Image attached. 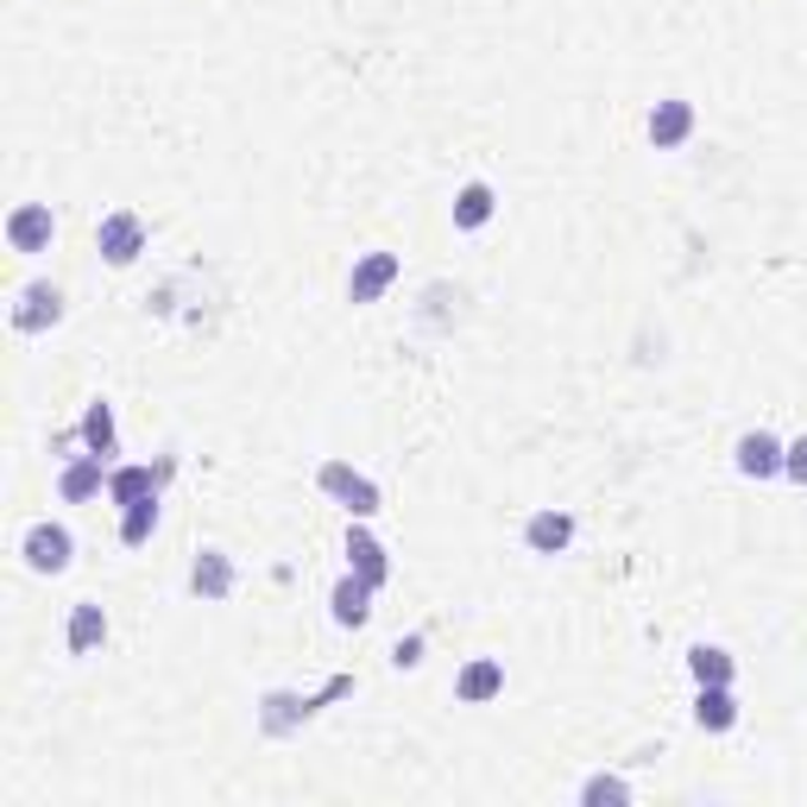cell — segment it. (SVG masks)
Returning a JSON list of instances; mask_svg holds the SVG:
<instances>
[{
	"instance_id": "obj_21",
	"label": "cell",
	"mask_w": 807,
	"mask_h": 807,
	"mask_svg": "<svg viewBox=\"0 0 807 807\" xmlns=\"http://www.w3.org/2000/svg\"><path fill=\"white\" fill-rule=\"evenodd\" d=\"M158 524V498H139V505H127V524H120V543H145Z\"/></svg>"
},
{
	"instance_id": "obj_2",
	"label": "cell",
	"mask_w": 807,
	"mask_h": 807,
	"mask_svg": "<svg viewBox=\"0 0 807 807\" xmlns=\"http://www.w3.org/2000/svg\"><path fill=\"white\" fill-rule=\"evenodd\" d=\"M322 493H335L341 505H347V512H360V517L379 512V486H373V480H360L354 467H341V461H329V467H322Z\"/></svg>"
},
{
	"instance_id": "obj_13",
	"label": "cell",
	"mask_w": 807,
	"mask_h": 807,
	"mask_svg": "<svg viewBox=\"0 0 807 807\" xmlns=\"http://www.w3.org/2000/svg\"><path fill=\"white\" fill-rule=\"evenodd\" d=\"M158 473L152 467H120L114 480H108V493H114V505H139V498H152Z\"/></svg>"
},
{
	"instance_id": "obj_9",
	"label": "cell",
	"mask_w": 807,
	"mask_h": 807,
	"mask_svg": "<svg viewBox=\"0 0 807 807\" xmlns=\"http://www.w3.org/2000/svg\"><path fill=\"white\" fill-rule=\"evenodd\" d=\"M738 473H750V480H769V473H783V442L776 435H745L738 442Z\"/></svg>"
},
{
	"instance_id": "obj_18",
	"label": "cell",
	"mask_w": 807,
	"mask_h": 807,
	"mask_svg": "<svg viewBox=\"0 0 807 807\" xmlns=\"http://www.w3.org/2000/svg\"><path fill=\"white\" fill-rule=\"evenodd\" d=\"M190 581H196V593H209V599H228V587H234V568H228L221 555H202Z\"/></svg>"
},
{
	"instance_id": "obj_11",
	"label": "cell",
	"mask_w": 807,
	"mask_h": 807,
	"mask_svg": "<svg viewBox=\"0 0 807 807\" xmlns=\"http://www.w3.org/2000/svg\"><path fill=\"white\" fill-rule=\"evenodd\" d=\"M694 719L707 732H726L732 719H738V700H732V688H700V700H694Z\"/></svg>"
},
{
	"instance_id": "obj_5",
	"label": "cell",
	"mask_w": 807,
	"mask_h": 807,
	"mask_svg": "<svg viewBox=\"0 0 807 807\" xmlns=\"http://www.w3.org/2000/svg\"><path fill=\"white\" fill-rule=\"evenodd\" d=\"M63 315V296L51 291V284H26L20 310H13V329H26V335H39L44 322H58Z\"/></svg>"
},
{
	"instance_id": "obj_10",
	"label": "cell",
	"mask_w": 807,
	"mask_h": 807,
	"mask_svg": "<svg viewBox=\"0 0 807 807\" xmlns=\"http://www.w3.org/2000/svg\"><path fill=\"white\" fill-rule=\"evenodd\" d=\"M493 183H467L461 196H454V228H486L493 221Z\"/></svg>"
},
{
	"instance_id": "obj_7",
	"label": "cell",
	"mask_w": 807,
	"mask_h": 807,
	"mask_svg": "<svg viewBox=\"0 0 807 807\" xmlns=\"http://www.w3.org/2000/svg\"><path fill=\"white\" fill-rule=\"evenodd\" d=\"M392 278H397V253H373V259H360L354 278H347V296H354V303H373V296L385 291Z\"/></svg>"
},
{
	"instance_id": "obj_19",
	"label": "cell",
	"mask_w": 807,
	"mask_h": 807,
	"mask_svg": "<svg viewBox=\"0 0 807 807\" xmlns=\"http://www.w3.org/2000/svg\"><path fill=\"white\" fill-rule=\"evenodd\" d=\"M82 442L95 454H114V411L108 404H89V416H82Z\"/></svg>"
},
{
	"instance_id": "obj_8",
	"label": "cell",
	"mask_w": 807,
	"mask_h": 807,
	"mask_svg": "<svg viewBox=\"0 0 807 807\" xmlns=\"http://www.w3.org/2000/svg\"><path fill=\"white\" fill-rule=\"evenodd\" d=\"M688 133H694V108H688V101H656V114H650V139H656V152L682 145Z\"/></svg>"
},
{
	"instance_id": "obj_1",
	"label": "cell",
	"mask_w": 807,
	"mask_h": 807,
	"mask_svg": "<svg viewBox=\"0 0 807 807\" xmlns=\"http://www.w3.org/2000/svg\"><path fill=\"white\" fill-rule=\"evenodd\" d=\"M95 246L108 253V265H133L139 246H145V228H139V215H127V209H120V215H108L95 228Z\"/></svg>"
},
{
	"instance_id": "obj_12",
	"label": "cell",
	"mask_w": 807,
	"mask_h": 807,
	"mask_svg": "<svg viewBox=\"0 0 807 807\" xmlns=\"http://www.w3.org/2000/svg\"><path fill=\"white\" fill-rule=\"evenodd\" d=\"M101 637H108V618H101V606H77V612H70V650H77V656H89Z\"/></svg>"
},
{
	"instance_id": "obj_17",
	"label": "cell",
	"mask_w": 807,
	"mask_h": 807,
	"mask_svg": "<svg viewBox=\"0 0 807 807\" xmlns=\"http://www.w3.org/2000/svg\"><path fill=\"white\" fill-rule=\"evenodd\" d=\"M498 688H505V669H498V663H473V669L461 675V700H493Z\"/></svg>"
},
{
	"instance_id": "obj_6",
	"label": "cell",
	"mask_w": 807,
	"mask_h": 807,
	"mask_svg": "<svg viewBox=\"0 0 807 807\" xmlns=\"http://www.w3.org/2000/svg\"><path fill=\"white\" fill-rule=\"evenodd\" d=\"M574 536V517L568 512H536L531 524H524V543H531L536 555H562Z\"/></svg>"
},
{
	"instance_id": "obj_20",
	"label": "cell",
	"mask_w": 807,
	"mask_h": 807,
	"mask_svg": "<svg viewBox=\"0 0 807 807\" xmlns=\"http://www.w3.org/2000/svg\"><path fill=\"white\" fill-rule=\"evenodd\" d=\"M95 486H101V454H89V461H77L63 473V498H89Z\"/></svg>"
},
{
	"instance_id": "obj_15",
	"label": "cell",
	"mask_w": 807,
	"mask_h": 807,
	"mask_svg": "<svg viewBox=\"0 0 807 807\" xmlns=\"http://www.w3.org/2000/svg\"><path fill=\"white\" fill-rule=\"evenodd\" d=\"M366 593H373V581H341L335 587V618L341 625H366V612H373L366 606Z\"/></svg>"
},
{
	"instance_id": "obj_3",
	"label": "cell",
	"mask_w": 807,
	"mask_h": 807,
	"mask_svg": "<svg viewBox=\"0 0 807 807\" xmlns=\"http://www.w3.org/2000/svg\"><path fill=\"white\" fill-rule=\"evenodd\" d=\"M26 562L39 574L70 568V531H63V524H32V531H26Z\"/></svg>"
},
{
	"instance_id": "obj_14",
	"label": "cell",
	"mask_w": 807,
	"mask_h": 807,
	"mask_svg": "<svg viewBox=\"0 0 807 807\" xmlns=\"http://www.w3.org/2000/svg\"><path fill=\"white\" fill-rule=\"evenodd\" d=\"M347 555H354V568H360V581H373V587H385V555H379V543L366 531H354L347 536Z\"/></svg>"
},
{
	"instance_id": "obj_4",
	"label": "cell",
	"mask_w": 807,
	"mask_h": 807,
	"mask_svg": "<svg viewBox=\"0 0 807 807\" xmlns=\"http://www.w3.org/2000/svg\"><path fill=\"white\" fill-rule=\"evenodd\" d=\"M51 234H58V228H51V209H39V202H32V209H13V221H7V240H13L20 253H44Z\"/></svg>"
},
{
	"instance_id": "obj_22",
	"label": "cell",
	"mask_w": 807,
	"mask_h": 807,
	"mask_svg": "<svg viewBox=\"0 0 807 807\" xmlns=\"http://www.w3.org/2000/svg\"><path fill=\"white\" fill-rule=\"evenodd\" d=\"M783 467H788V480H795V486H807V435L783 454Z\"/></svg>"
},
{
	"instance_id": "obj_16",
	"label": "cell",
	"mask_w": 807,
	"mask_h": 807,
	"mask_svg": "<svg viewBox=\"0 0 807 807\" xmlns=\"http://www.w3.org/2000/svg\"><path fill=\"white\" fill-rule=\"evenodd\" d=\"M688 669L700 675V688H726V682H732V656L700 644V650H688Z\"/></svg>"
}]
</instances>
